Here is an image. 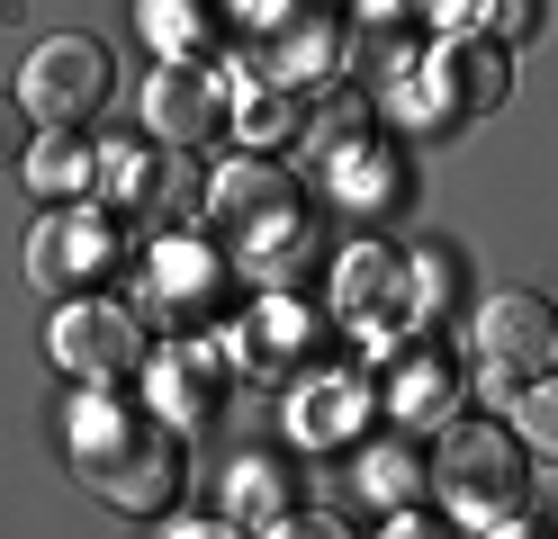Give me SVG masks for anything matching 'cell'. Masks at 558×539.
<instances>
[{"instance_id": "14", "label": "cell", "mask_w": 558, "mask_h": 539, "mask_svg": "<svg viewBox=\"0 0 558 539\" xmlns=\"http://www.w3.org/2000/svg\"><path fill=\"white\" fill-rule=\"evenodd\" d=\"M279 503H289V494L270 486V467H243V486H234V513L253 522V530H279Z\"/></svg>"}, {"instance_id": "11", "label": "cell", "mask_w": 558, "mask_h": 539, "mask_svg": "<svg viewBox=\"0 0 558 539\" xmlns=\"http://www.w3.org/2000/svg\"><path fill=\"white\" fill-rule=\"evenodd\" d=\"M37 189H82L90 180V154L73 144V126H46V144H27V162H19Z\"/></svg>"}, {"instance_id": "1", "label": "cell", "mask_w": 558, "mask_h": 539, "mask_svg": "<svg viewBox=\"0 0 558 539\" xmlns=\"http://www.w3.org/2000/svg\"><path fill=\"white\" fill-rule=\"evenodd\" d=\"M73 467L126 513H162L181 494V441L118 387H90L73 405Z\"/></svg>"}, {"instance_id": "3", "label": "cell", "mask_w": 558, "mask_h": 539, "mask_svg": "<svg viewBox=\"0 0 558 539\" xmlns=\"http://www.w3.org/2000/svg\"><path fill=\"white\" fill-rule=\"evenodd\" d=\"M207 207H217V225L234 234L243 270H279V261L306 252V207L289 189V171H270V162H226L217 189H207Z\"/></svg>"}, {"instance_id": "15", "label": "cell", "mask_w": 558, "mask_h": 539, "mask_svg": "<svg viewBox=\"0 0 558 539\" xmlns=\"http://www.w3.org/2000/svg\"><path fill=\"white\" fill-rule=\"evenodd\" d=\"M477 27L486 36H532L541 27V0H477Z\"/></svg>"}, {"instance_id": "9", "label": "cell", "mask_w": 558, "mask_h": 539, "mask_svg": "<svg viewBox=\"0 0 558 539\" xmlns=\"http://www.w3.org/2000/svg\"><path fill=\"white\" fill-rule=\"evenodd\" d=\"M342 315H352L361 333H388L405 315V279H397L388 252H352V261H342Z\"/></svg>"}, {"instance_id": "12", "label": "cell", "mask_w": 558, "mask_h": 539, "mask_svg": "<svg viewBox=\"0 0 558 539\" xmlns=\"http://www.w3.org/2000/svg\"><path fill=\"white\" fill-rule=\"evenodd\" d=\"M513 414H522V450H541V458L558 467V378H549V369L513 395Z\"/></svg>"}, {"instance_id": "13", "label": "cell", "mask_w": 558, "mask_h": 539, "mask_svg": "<svg viewBox=\"0 0 558 539\" xmlns=\"http://www.w3.org/2000/svg\"><path fill=\"white\" fill-rule=\"evenodd\" d=\"M450 405V369H441V359H405V369H397V414L414 422V414H441Z\"/></svg>"}, {"instance_id": "16", "label": "cell", "mask_w": 558, "mask_h": 539, "mask_svg": "<svg viewBox=\"0 0 558 539\" xmlns=\"http://www.w3.org/2000/svg\"><path fill=\"white\" fill-rule=\"evenodd\" d=\"M0 162H27V99L0 90Z\"/></svg>"}, {"instance_id": "6", "label": "cell", "mask_w": 558, "mask_h": 539, "mask_svg": "<svg viewBox=\"0 0 558 539\" xmlns=\"http://www.w3.org/2000/svg\"><path fill=\"white\" fill-rule=\"evenodd\" d=\"M46 351H54V369H63V378H82V387H118V378L135 369V351H145V342H135V315H126V306H109V297H63Z\"/></svg>"}, {"instance_id": "8", "label": "cell", "mask_w": 558, "mask_h": 539, "mask_svg": "<svg viewBox=\"0 0 558 539\" xmlns=\"http://www.w3.org/2000/svg\"><path fill=\"white\" fill-rule=\"evenodd\" d=\"M145 126L162 144H207V135L226 126V90L207 82L198 63H162L154 82H145Z\"/></svg>"}, {"instance_id": "4", "label": "cell", "mask_w": 558, "mask_h": 539, "mask_svg": "<svg viewBox=\"0 0 558 539\" xmlns=\"http://www.w3.org/2000/svg\"><path fill=\"white\" fill-rule=\"evenodd\" d=\"M469 342H477V387L496 395V405H513L541 369H558V306L532 297V287H496V297L477 306Z\"/></svg>"}, {"instance_id": "17", "label": "cell", "mask_w": 558, "mask_h": 539, "mask_svg": "<svg viewBox=\"0 0 558 539\" xmlns=\"http://www.w3.org/2000/svg\"><path fill=\"white\" fill-rule=\"evenodd\" d=\"M541 513H549V522H558V477H549V486H541Z\"/></svg>"}, {"instance_id": "5", "label": "cell", "mask_w": 558, "mask_h": 539, "mask_svg": "<svg viewBox=\"0 0 558 539\" xmlns=\"http://www.w3.org/2000/svg\"><path fill=\"white\" fill-rule=\"evenodd\" d=\"M109 90H118V63H109L99 36H46L19 72V99H27L37 126H90L109 108Z\"/></svg>"}, {"instance_id": "2", "label": "cell", "mask_w": 558, "mask_h": 539, "mask_svg": "<svg viewBox=\"0 0 558 539\" xmlns=\"http://www.w3.org/2000/svg\"><path fill=\"white\" fill-rule=\"evenodd\" d=\"M433 486H441V503L469 530H513V513L532 503V467H522V450L505 441L496 422H469V431H450V441H441Z\"/></svg>"}, {"instance_id": "7", "label": "cell", "mask_w": 558, "mask_h": 539, "mask_svg": "<svg viewBox=\"0 0 558 539\" xmlns=\"http://www.w3.org/2000/svg\"><path fill=\"white\" fill-rule=\"evenodd\" d=\"M99 270H109V225L99 216H46L37 243H27V279L46 297H90Z\"/></svg>"}, {"instance_id": "10", "label": "cell", "mask_w": 558, "mask_h": 539, "mask_svg": "<svg viewBox=\"0 0 558 539\" xmlns=\"http://www.w3.org/2000/svg\"><path fill=\"white\" fill-rule=\"evenodd\" d=\"M433 82L460 90V108H496L505 99V54L496 46H450V54H433Z\"/></svg>"}]
</instances>
